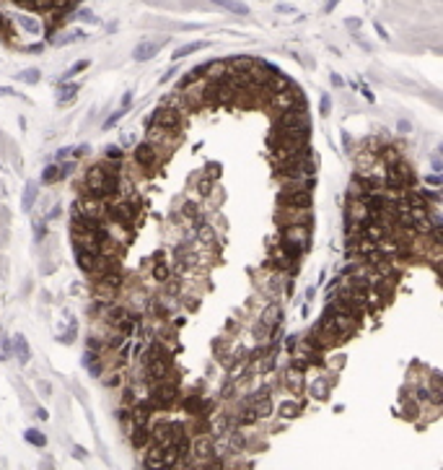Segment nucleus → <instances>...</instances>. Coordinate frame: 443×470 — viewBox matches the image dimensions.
I'll return each mask as SVG.
<instances>
[{
	"mask_svg": "<svg viewBox=\"0 0 443 470\" xmlns=\"http://www.w3.org/2000/svg\"><path fill=\"white\" fill-rule=\"evenodd\" d=\"M104 213H106L114 223L125 226V229H130V226H132V203H130V200H117V203H109V208H104Z\"/></svg>",
	"mask_w": 443,
	"mask_h": 470,
	"instance_id": "6",
	"label": "nucleus"
},
{
	"mask_svg": "<svg viewBox=\"0 0 443 470\" xmlns=\"http://www.w3.org/2000/svg\"><path fill=\"white\" fill-rule=\"evenodd\" d=\"M184 411H187V413H192V416H203L205 403L200 400V398H194V395H192V398H187V400H184Z\"/></svg>",
	"mask_w": 443,
	"mask_h": 470,
	"instance_id": "18",
	"label": "nucleus"
},
{
	"mask_svg": "<svg viewBox=\"0 0 443 470\" xmlns=\"http://www.w3.org/2000/svg\"><path fill=\"white\" fill-rule=\"evenodd\" d=\"M130 442H132V447H138V449H143L148 442H150V432H148V426H132V434H130Z\"/></svg>",
	"mask_w": 443,
	"mask_h": 470,
	"instance_id": "14",
	"label": "nucleus"
},
{
	"mask_svg": "<svg viewBox=\"0 0 443 470\" xmlns=\"http://www.w3.org/2000/svg\"><path fill=\"white\" fill-rule=\"evenodd\" d=\"M189 455L203 457V462H205L208 457H213V455H215V444H213V439H210V437H197V439L189 444ZM203 462H197V465L203 467Z\"/></svg>",
	"mask_w": 443,
	"mask_h": 470,
	"instance_id": "10",
	"label": "nucleus"
},
{
	"mask_svg": "<svg viewBox=\"0 0 443 470\" xmlns=\"http://www.w3.org/2000/svg\"><path fill=\"white\" fill-rule=\"evenodd\" d=\"M298 411H301V405H298V403H283V405H280V413H283L285 418L298 416Z\"/></svg>",
	"mask_w": 443,
	"mask_h": 470,
	"instance_id": "29",
	"label": "nucleus"
},
{
	"mask_svg": "<svg viewBox=\"0 0 443 470\" xmlns=\"http://www.w3.org/2000/svg\"><path fill=\"white\" fill-rule=\"evenodd\" d=\"M184 213H187V216H194V213H197V206L187 203V206H184Z\"/></svg>",
	"mask_w": 443,
	"mask_h": 470,
	"instance_id": "41",
	"label": "nucleus"
},
{
	"mask_svg": "<svg viewBox=\"0 0 443 470\" xmlns=\"http://www.w3.org/2000/svg\"><path fill=\"white\" fill-rule=\"evenodd\" d=\"M182 437H184V426H182V423H171V421L158 423L153 432H150V439H153V444H158V447H171V444H176Z\"/></svg>",
	"mask_w": 443,
	"mask_h": 470,
	"instance_id": "3",
	"label": "nucleus"
},
{
	"mask_svg": "<svg viewBox=\"0 0 443 470\" xmlns=\"http://www.w3.org/2000/svg\"><path fill=\"white\" fill-rule=\"evenodd\" d=\"M174 400H176V387H174V384H158L156 390H150V403H153V405L166 408V405H171Z\"/></svg>",
	"mask_w": 443,
	"mask_h": 470,
	"instance_id": "8",
	"label": "nucleus"
},
{
	"mask_svg": "<svg viewBox=\"0 0 443 470\" xmlns=\"http://www.w3.org/2000/svg\"><path fill=\"white\" fill-rule=\"evenodd\" d=\"M332 84H335V86H342V78H340V75H337V73H335V75H332Z\"/></svg>",
	"mask_w": 443,
	"mask_h": 470,
	"instance_id": "45",
	"label": "nucleus"
},
{
	"mask_svg": "<svg viewBox=\"0 0 443 470\" xmlns=\"http://www.w3.org/2000/svg\"><path fill=\"white\" fill-rule=\"evenodd\" d=\"M75 94H78V86H75V84H62L57 96H60V101H62V104H68V101H73V96H75Z\"/></svg>",
	"mask_w": 443,
	"mask_h": 470,
	"instance_id": "22",
	"label": "nucleus"
},
{
	"mask_svg": "<svg viewBox=\"0 0 443 470\" xmlns=\"http://www.w3.org/2000/svg\"><path fill=\"white\" fill-rule=\"evenodd\" d=\"M200 190H203V192H210V182H208V179H203V185H200Z\"/></svg>",
	"mask_w": 443,
	"mask_h": 470,
	"instance_id": "44",
	"label": "nucleus"
},
{
	"mask_svg": "<svg viewBox=\"0 0 443 470\" xmlns=\"http://www.w3.org/2000/svg\"><path fill=\"white\" fill-rule=\"evenodd\" d=\"M88 351H94V354H99V351H101V343H99L96 338H88Z\"/></svg>",
	"mask_w": 443,
	"mask_h": 470,
	"instance_id": "36",
	"label": "nucleus"
},
{
	"mask_svg": "<svg viewBox=\"0 0 443 470\" xmlns=\"http://www.w3.org/2000/svg\"><path fill=\"white\" fill-rule=\"evenodd\" d=\"M150 125H158V128H164V130H179L182 128V112L174 109V107H169V104H164V107L153 109Z\"/></svg>",
	"mask_w": 443,
	"mask_h": 470,
	"instance_id": "4",
	"label": "nucleus"
},
{
	"mask_svg": "<svg viewBox=\"0 0 443 470\" xmlns=\"http://www.w3.org/2000/svg\"><path fill=\"white\" fill-rule=\"evenodd\" d=\"M106 156H109V159H119V156H122V151L114 148V146H109V148H106Z\"/></svg>",
	"mask_w": 443,
	"mask_h": 470,
	"instance_id": "37",
	"label": "nucleus"
},
{
	"mask_svg": "<svg viewBox=\"0 0 443 470\" xmlns=\"http://www.w3.org/2000/svg\"><path fill=\"white\" fill-rule=\"evenodd\" d=\"M254 421H257V413L252 411V405H249V408H244V413L238 416V423H244V426H247V423H254Z\"/></svg>",
	"mask_w": 443,
	"mask_h": 470,
	"instance_id": "32",
	"label": "nucleus"
},
{
	"mask_svg": "<svg viewBox=\"0 0 443 470\" xmlns=\"http://www.w3.org/2000/svg\"><path fill=\"white\" fill-rule=\"evenodd\" d=\"M213 3L220 6V8H226V11H231V13H238V16H247L249 13V8L244 3H238V0H213Z\"/></svg>",
	"mask_w": 443,
	"mask_h": 470,
	"instance_id": "17",
	"label": "nucleus"
},
{
	"mask_svg": "<svg viewBox=\"0 0 443 470\" xmlns=\"http://www.w3.org/2000/svg\"><path fill=\"white\" fill-rule=\"evenodd\" d=\"M153 408V403L148 400V403H143V405H138V408H132L130 411V418H132V426H148V418H150V411Z\"/></svg>",
	"mask_w": 443,
	"mask_h": 470,
	"instance_id": "12",
	"label": "nucleus"
},
{
	"mask_svg": "<svg viewBox=\"0 0 443 470\" xmlns=\"http://www.w3.org/2000/svg\"><path fill=\"white\" fill-rule=\"evenodd\" d=\"M288 130H308V117H306L303 107H293V109L280 112L272 133H288Z\"/></svg>",
	"mask_w": 443,
	"mask_h": 470,
	"instance_id": "2",
	"label": "nucleus"
},
{
	"mask_svg": "<svg viewBox=\"0 0 443 470\" xmlns=\"http://www.w3.org/2000/svg\"><path fill=\"white\" fill-rule=\"evenodd\" d=\"M161 455H164V447H158V444H153L150 449H148V457H145V467H164V460H161Z\"/></svg>",
	"mask_w": 443,
	"mask_h": 470,
	"instance_id": "16",
	"label": "nucleus"
},
{
	"mask_svg": "<svg viewBox=\"0 0 443 470\" xmlns=\"http://www.w3.org/2000/svg\"><path fill=\"white\" fill-rule=\"evenodd\" d=\"M60 177V169L55 167V164H50V167H45V172H42V182L45 185H50V182H55Z\"/></svg>",
	"mask_w": 443,
	"mask_h": 470,
	"instance_id": "28",
	"label": "nucleus"
},
{
	"mask_svg": "<svg viewBox=\"0 0 443 470\" xmlns=\"http://www.w3.org/2000/svg\"><path fill=\"white\" fill-rule=\"evenodd\" d=\"M39 78H42V73H39L36 68H29V70H21L18 73V81H24V84H36Z\"/></svg>",
	"mask_w": 443,
	"mask_h": 470,
	"instance_id": "24",
	"label": "nucleus"
},
{
	"mask_svg": "<svg viewBox=\"0 0 443 470\" xmlns=\"http://www.w3.org/2000/svg\"><path fill=\"white\" fill-rule=\"evenodd\" d=\"M75 213L86 216V218H101L104 216V203L99 198H91V195H83V198L75 203Z\"/></svg>",
	"mask_w": 443,
	"mask_h": 470,
	"instance_id": "7",
	"label": "nucleus"
},
{
	"mask_svg": "<svg viewBox=\"0 0 443 470\" xmlns=\"http://www.w3.org/2000/svg\"><path fill=\"white\" fill-rule=\"evenodd\" d=\"M252 411L257 413V418H267L272 413V400L267 395H257L254 403H252Z\"/></svg>",
	"mask_w": 443,
	"mask_h": 470,
	"instance_id": "15",
	"label": "nucleus"
},
{
	"mask_svg": "<svg viewBox=\"0 0 443 470\" xmlns=\"http://www.w3.org/2000/svg\"><path fill=\"white\" fill-rule=\"evenodd\" d=\"M24 439H26L29 444H34V447H45V444H47V437H45L42 432H36V428H29V432L24 434Z\"/></svg>",
	"mask_w": 443,
	"mask_h": 470,
	"instance_id": "21",
	"label": "nucleus"
},
{
	"mask_svg": "<svg viewBox=\"0 0 443 470\" xmlns=\"http://www.w3.org/2000/svg\"><path fill=\"white\" fill-rule=\"evenodd\" d=\"M203 47H205V42H192V45H184L182 50H176V52H174V57L179 60V57H187V55H194L197 50H203Z\"/></svg>",
	"mask_w": 443,
	"mask_h": 470,
	"instance_id": "23",
	"label": "nucleus"
},
{
	"mask_svg": "<svg viewBox=\"0 0 443 470\" xmlns=\"http://www.w3.org/2000/svg\"><path fill=\"white\" fill-rule=\"evenodd\" d=\"M0 167H3V164H0Z\"/></svg>",
	"mask_w": 443,
	"mask_h": 470,
	"instance_id": "47",
	"label": "nucleus"
},
{
	"mask_svg": "<svg viewBox=\"0 0 443 470\" xmlns=\"http://www.w3.org/2000/svg\"><path fill=\"white\" fill-rule=\"evenodd\" d=\"M106 384H109V387H117V384H119V374H114L112 379H106Z\"/></svg>",
	"mask_w": 443,
	"mask_h": 470,
	"instance_id": "43",
	"label": "nucleus"
},
{
	"mask_svg": "<svg viewBox=\"0 0 443 470\" xmlns=\"http://www.w3.org/2000/svg\"><path fill=\"white\" fill-rule=\"evenodd\" d=\"M0 3H11L21 11H29V13H39L45 16L47 24H45V34H55V29H60L68 16L78 8L80 0H0Z\"/></svg>",
	"mask_w": 443,
	"mask_h": 470,
	"instance_id": "1",
	"label": "nucleus"
},
{
	"mask_svg": "<svg viewBox=\"0 0 443 470\" xmlns=\"http://www.w3.org/2000/svg\"><path fill=\"white\" fill-rule=\"evenodd\" d=\"M270 101H272L275 112H285V109H293V107H303V94H301V89L288 86L283 91H277Z\"/></svg>",
	"mask_w": 443,
	"mask_h": 470,
	"instance_id": "5",
	"label": "nucleus"
},
{
	"mask_svg": "<svg viewBox=\"0 0 443 470\" xmlns=\"http://www.w3.org/2000/svg\"><path fill=\"white\" fill-rule=\"evenodd\" d=\"M161 47H164V42H143V45H138V47L132 50V57H135L138 63H145V60L156 57Z\"/></svg>",
	"mask_w": 443,
	"mask_h": 470,
	"instance_id": "11",
	"label": "nucleus"
},
{
	"mask_svg": "<svg viewBox=\"0 0 443 470\" xmlns=\"http://www.w3.org/2000/svg\"><path fill=\"white\" fill-rule=\"evenodd\" d=\"M73 455H75L78 460H83V457H86V449H83V447H73Z\"/></svg>",
	"mask_w": 443,
	"mask_h": 470,
	"instance_id": "39",
	"label": "nucleus"
},
{
	"mask_svg": "<svg viewBox=\"0 0 443 470\" xmlns=\"http://www.w3.org/2000/svg\"><path fill=\"white\" fill-rule=\"evenodd\" d=\"M34 200H36V185H26V190H24V208L29 211L34 206Z\"/></svg>",
	"mask_w": 443,
	"mask_h": 470,
	"instance_id": "25",
	"label": "nucleus"
},
{
	"mask_svg": "<svg viewBox=\"0 0 443 470\" xmlns=\"http://www.w3.org/2000/svg\"><path fill=\"white\" fill-rule=\"evenodd\" d=\"M335 3H337V0H329V3H327V11H332V8H335Z\"/></svg>",
	"mask_w": 443,
	"mask_h": 470,
	"instance_id": "46",
	"label": "nucleus"
},
{
	"mask_svg": "<svg viewBox=\"0 0 443 470\" xmlns=\"http://www.w3.org/2000/svg\"><path fill=\"white\" fill-rule=\"evenodd\" d=\"M329 109H332V101H329V96H321V114H329Z\"/></svg>",
	"mask_w": 443,
	"mask_h": 470,
	"instance_id": "35",
	"label": "nucleus"
},
{
	"mask_svg": "<svg viewBox=\"0 0 443 470\" xmlns=\"http://www.w3.org/2000/svg\"><path fill=\"white\" fill-rule=\"evenodd\" d=\"M296 345H298V335H291V338H288V348L296 351Z\"/></svg>",
	"mask_w": 443,
	"mask_h": 470,
	"instance_id": "42",
	"label": "nucleus"
},
{
	"mask_svg": "<svg viewBox=\"0 0 443 470\" xmlns=\"http://www.w3.org/2000/svg\"><path fill=\"white\" fill-rule=\"evenodd\" d=\"M13 343H16V354H18V359L26 364V361H29V348H26V340H24L21 335H16V340H13Z\"/></svg>",
	"mask_w": 443,
	"mask_h": 470,
	"instance_id": "26",
	"label": "nucleus"
},
{
	"mask_svg": "<svg viewBox=\"0 0 443 470\" xmlns=\"http://www.w3.org/2000/svg\"><path fill=\"white\" fill-rule=\"evenodd\" d=\"M119 286H122V273H119L117 268H112V270H106V273H101L99 276V294H114Z\"/></svg>",
	"mask_w": 443,
	"mask_h": 470,
	"instance_id": "9",
	"label": "nucleus"
},
{
	"mask_svg": "<svg viewBox=\"0 0 443 470\" xmlns=\"http://www.w3.org/2000/svg\"><path fill=\"white\" fill-rule=\"evenodd\" d=\"M135 161L143 164V167H150L156 161V151H153V143H140L138 151H135Z\"/></svg>",
	"mask_w": 443,
	"mask_h": 470,
	"instance_id": "13",
	"label": "nucleus"
},
{
	"mask_svg": "<svg viewBox=\"0 0 443 470\" xmlns=\"http://www.w3.org/2000/svg\"><path fill=\"white\" fill-rule=\"evenodd\" d=\"M153 278L156 281H166L169 278V265H156L153 268Z\"/></svg>",
	"mask_w": 443,
	"mask_h": 470,
	"instance_id": "33",
	"label": "nucleus"
},
{
	"mask_svg": "<svg viewBox=\"0 0 443 470\" xmlns=\"http://www.w3.org/2000/svg\"><path fill=\"white\" fill-rule=\"evenodd\" d=\"M226 426H228V418H226V416H218V418L213 421V426H210L213 437H220V434L226 432Z\"/></svg>",
	"mask_w": 443,
	"mask_h": 470,
	"instance_id": "27",
	"label": "nucleus"
},
{
	"mask_svg": "<svg viewBox=\"0 0 443 470\" xmlns=\"http://www.w3.org/2000/svg\"><path fill=\"white\" fill-rule=\"evenodd\" d=\"M0 96H16V91L8 89V86H0Z\"/></svg>",
	"mask_w": 443,
	"mask_h": 470,
	"instance_id": "40",
	"label": "nucleus"
},
{
	"mask_svg": "<svg viewBox=\"0 0 443 470\" xmlns=\"http://www.w3.org/2000/svg\"><path fill=\"white\" fill-rule=\"evenodd\" d=\"M425 182H428L430 187H438V185H440V177H435V174H430V177H425Z\"/></svg>",
	"mask_w": 443,
	"mask_h": 470,
	"instance_id": "38",
	"label": "nucleus"
},
{
	"mask_svg": "<svg viewBox=\"0 0 443 470\" xmlns=\"http://www.w3.org/2000/svg\"><path fill=\"white\" fill-rule=\"evenodd\" d=\"M285 382H288V390H291V393H301V387H303V377H301V372H298V369H291Z\"/></svg>",
	"mask_w": 443,
	"mask_h": 470,
	"instance_id": "19",
	"label": "nucleus"
},
{
	"mask_svg": "<svg viewBox=\"0 0 443 470\" xmlns=\"http://www.w3.org/2000/svg\"><path fill=\"white\" fill-rule=\"evenodd\" d=\"M197 226H200V239H203V242H210L215 237L213 226H208V223H197Z\"/></svg>",
	"mask_w": 443,
	"mask_h": 470,
	"instance_id": "31",
	"label": "nucleus"
},
{
	"mask_svg": "<svg viewBox=\"0 0 443 470\" xmlns=\"http://www.w3.org/2000/svg\"><path fill=\"white\" fill-rule=\"evenodd\" d=\"M88 65H91V63H88V60H80V63H75V65H73V68H70V70H68V73H65V75H62V78H65V81H70V78H73V75H75V73H80V70H86V68H88Z\"/></svg>",
	"mask_w": 443,
	"mask_h": 470,
	"instance_id": "30",
	"label": "nucleus"
},
{
	"mask_svg": "<svg viewBox=\"0 0 443 470\" xmlns=\"http://www.w3.org/2000/svg\"><path fill=\"white\" fill-rule=\"evenodd\" d=\"M311 395H314V398H319V400H324V398L329 395V384H327V379H316V382L311 384Z\"/></svg>",
	"mask_w": 443,
	"mask_h": 470,
	"instance_id": "20",
	"label": "nucleus"
},
{
	"mask_svg": "<svg viewBox=\"0 0 443 470\" xmlns=\"http://www.w3.org/2000/svg\"><path fill=\"white\" fill-rule=\"evenodd\" d=\"M231 447H233V449H244V437H241V432H233V437H231Z\"/></svg>",
	"mask_w": 443,
	"mask_h": 470,
	"instance_id": "34",
	"label": "nucleus"
}]
</instances>
